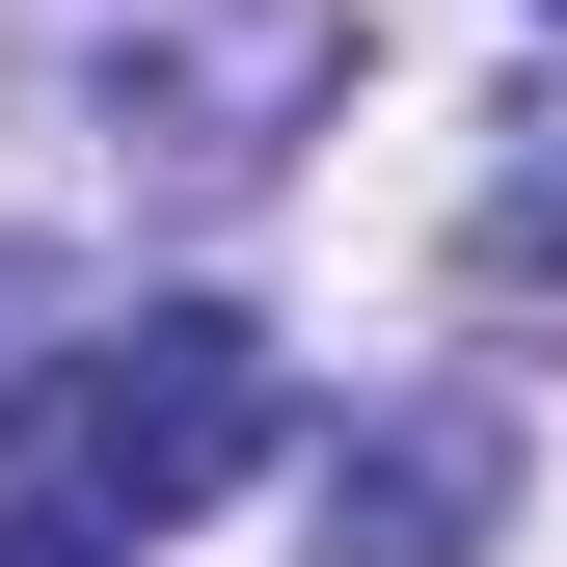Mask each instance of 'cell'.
<instances>
[{
    "label": "cell",
    "instance_id": "obj_2",
    "mask_svg": "<svg viewBox=\"0 0 567 567\" xmlns=\"http://www.w3.org/2000/svg\"><path fill=\"white\" fill-rule=\"evenodd\" d=\"M28 82L135 109V163H270V135L351 82V28L324 0H28Z\"/></svg>",
    "mask_w": 567,
    "mask_h": 567
},
{
    "label": "cell",
    "instance_id": "obj_1",
    "mask_svg": "<svg viewBox=\"0 0 567 567\" xmlns=\"http://www.w3.org/2000/svg\"><path fill=\"white\" fill-rule=\"evenodd\" d=\"M244 460H270V324H244V298H135V324H82V351L28 379V486L109 514V540L217 514Z\"/></svg>",
    "mask_w": 567,
    "mask_h": 567
},
{
    "label": "cell",
    "instance_id": "obj_4",
    "mask_svg": "<svg viewBox=\"0 0 567 567\" xmlns=\"http://www.w3.org/2000/svg\"><path fill=\"white\" fill-rule=\"evenodd\" d=\"M0 567H135L109 514H54V486H28V514H0Z\"/></svg>",
    "mask_w": 567,
    "mask_h": 567
},
{
    "label": "cell",
    "instance_id": "obj_3",
    "mask_svg": "<svg viewBox=\"0 0 567 567\" xmlns=\"http://www.w3.org/2000/svg\"><path fill=\"white\" fill-rule=\"evenodd\" d=\"M486 514H514V433L486 405H379L324 460V567H486Z\"/></svg>",
    "mask_w": 567,
    "mask_h": 567
}]
</instances>
